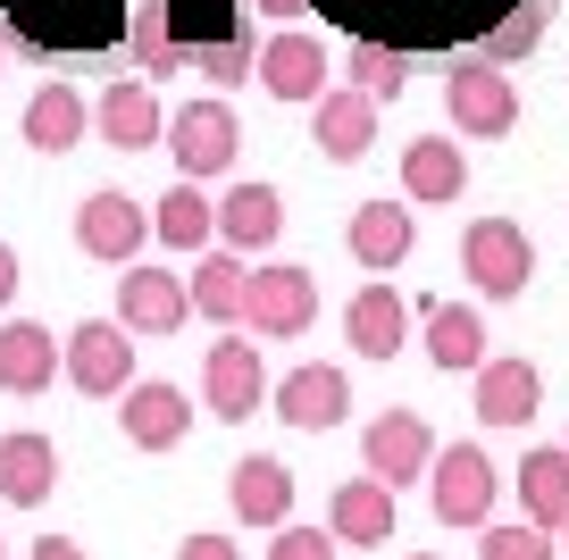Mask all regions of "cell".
I'll list each match as a JSON object with an SVG mask.
<instances>
[{
  "instance_id": "obj_1",
  "label": "cell",
  "mask_w": 569,
  "mask_h": 560,
  "mask_svg": "<svg viewBox=\"0 0 569 560\" xmlns=\"http://www.w3.org/2000/svg\"><path fill=\"white\" fill-rule=\"evenodd\" d=\"M327 9L336 26L352 34H377V42H402V51H427V42H478L461 0H310Z\"/></svg>"
},
{
  "instance_id": "obj_2",
  "label": "cell",
  "mask_w": 569,
  "mask_h": 560,
  "mask_svg": "<svg viewBox=\"0 0 569 560\" xmlns=\"http://www.w3.org/2000/svg\"><path fill=\"white\" fill-rule=\"evenodd\" d=\"M445 109H452L461 134H511V126H519V84L495 68V59L461 51L452 76H445Z\"/></svg>"
},
{
  "instance_id": "obj_3",
  "label": "cell",
  "mask_w": 569,
  "mask_h": 560,
  "mask_svg": "<svg viewBox=\"0 0 569 560\" xmlns=\"http://www.w3.org/2000/svg\"><path fill=\"white\" fill-rule=\"evenodd\" d=\"M168 151H177V176L210 184V176L234 168V151H243V126H234V109L210 92V101H184L177 118H168Z\"/></svg>"
},
{
  "instance_id": "obj_4",
  "label": "cell",
  "mask_w": 569,
  "mask_h": 560,
  "mask_svg": "<svg viewBox=\"0 0 569 560\" xmlns=\"http://www.w3.org/2000/svg\"><path fill=\"white\" fill-rule=\"evenodd\" d=\"M461 268H469V284H478L486 301H511V293H528V277H536V243L511 218H478V227L461 234Z\"/></svg>"
},
{
  "instance_id": "obj_5",
  "label": "cell",
  "mask_w": 569,
  "mask_h": 560,
  "mask_svg": "<svg viewBox=\"0 0 569 560\" xmlns=\"http://www.w3.org/2000/svg\"><path fill=\"white\" fill-rule=\"evenodd\" d=\"M68 386L101 393V402H118V393L134 386V327H126V318H84V327L68 334Z\"/></svg>"
},
{
  "instance_id": "obj_6",
  "label": "cell",
  "mask_w": 569,
  "mask_h": 560,
  "mask_svg": "<svg viewBox=\"0 0 569 560\" xmlns=\"http://www.w3.org/2000/svg\"><path fill=\"white\" fill-rule=\"evenodd\" d=\"M427 493H436V519H445V527H486L502 477H495V460H486L478 443H445L436 469H427Z\"/></svg>"
},
{
  "instance_id": "obj_7",
  "label": "cell",
  "mask_w": 569,
  "mask_h": 560,
  "mask_svg": "<svg viewBox=\"0 0 569 560\" xmlns=\"http://www.w3.org/2000/svg\"><path fill=\"white\" fill-rule=\"evenodd\" d=\"M319 318V284H310V268H260L243 293V327L260 334V343H293V334Z\"/></svg>"
},
{
  "instance_id": "obj_8",
  "label": "cell",
  "mask_w": 569,
  "mask_h": 560,
  "mask_svg": "<svg viewBox=\"0 0 569 560\" xmlns=\"http://www.w3.org/2000/svg\"><path fill=\"white\" fill-rule=\"evenodd\" d=\"M268 393H277V386H268V368H260V343H243V334L210 343V360H201V402H210V419L243 427Z\"/></svg>"
},
{
  "instance_id": "obj_9",
  "label": "cell",
  "mask_w": 569,
  "mask_h": 560,
  "mask_svg": "<svg viewBox=\"0 0 569 560\" xmlns=\"http://www.w3.org/2000/svg\"><path fill=\"white\" fill-rule=\"evenodd\" d=\"M277 419L284 427H302V436H327V427H343V410H352V377L343 368H327V360H310V368H293V377H277Z\"/></svg>"
},
{
  "instance_id": "obj_10",
  "label": "cell",
  "mask_w": 569,
  "mask_h": 560,
  "mask_svg": "<svg viewBox=\"0 0 569 560\" xmlns=\"http://www.w3.org/2000/svg\"><path fill=\"white\" fill-rule=\"evenodd\" d=\"M118 419H126V443L134 452H177L184 436H193V402H184V386H160V377H134V386L118 393Z\"/></svg>"
},
{
  "instance_id": "obj_11",
  "label": "cell",
  "mask_w": 569,
  "mask_h": 560,
  "mask_svg": "<svg viewBox=\"0 0 569 560\" xmlns=\"http://www.w3.org/2000/svg\"><path fill=\"white\" fill-rule=\"evenodd\" d=\"M360 460H369V477H386V486L402 493L410 477L436 469V436H427L419 410H386V419H369V436H360Z\"/></svg>"
},
{
  "instance_id": "obj_12",
  "label": "cell",
  "mask_w": 569,
  "mask_h": 560,
  "mask_svg": "<svg viewBox=\"0 0 569 560\" xmlns=\"http://www.w3.org/2000/svg\"><path fill=\"white\" fill-rule=\"evenodd\" d=\"M310 142H319L336 168L369 159V142H377V101H369L360 84H327L319 101H310Z\"/></svg>"
},
{
  "instance_id": "obj_13",
  "label": "cell",
  "mask_w": 569,
  "mask_h": 560,
  "mask_svg": "<svg viewBox=\"0 0 569 560\" xmlns=\"http://www.w3.org/2000/svg\"><path fill=\"white\" fill-rule=\"evenodd\" d=\"M118 318H126L134 334H177L184 318H193V284L168 277V268H134V260H126V277H118Z\"/></svg>"
},
{
  "instance_id": "obj_14",
  "label": "cell",
  "mask_w": 569,
  "mask_h": 560,
  "mask_svg": "<svg viewBox=\"0 0 569 560\" xmlns=\"http://www.w3.org/2000/svg\"><path fill=\"white\" fill-rule=\"evenodd\" d=\"M92 126H101L109 151H151V142L168 134V109H160V92H151V76H134V84L118 76V84L92 101Z\"/></svg>"
},
{
  "instance_id": "obj_15",
  "label": "cell",
  "mask_w": 569,
  "mask_h": 560,
  "mask_svg": "<svg viewBox=\"0 0 569 560\" xmlns=\"http://www.w3.org/2000/svg\"><path fill=\"white\" fill-rule=\"evenodd\" d=\"M76 243H84L92 260L126 268L142 243H151V218H142V201H126V193H84V210H76Z\"/></svg>"
},
{
  "instance_id": "obj_16",
  "label": "cell",
  "mask_w": 569,
  "mask_h": 560,
  "mask_svg": "<svg viewBox=\"0 0 569 560\" xmlns=\"http://www.w3.org/2000/svg\"><path fill=\"white\" fill-rule=\"evenodd\" d=\"M59 486V443L34 436V427H18V436H0V502L18 510H42Z\"/></svg>"
},
{
  "instance_id": "obj_17",
  "label": "cell",
  "mask_w": 569,
  "mask_h": 560,
  "mask_svg": "<svg viewBox=\"0 0 569 560\" xmlns=\"http://www.w3.org/2000/svg\"><path fill=\"white\" fill-rule=\"evenodd\" d=\"M51 377H59V334L34 327V318H9V327H0V393L34 402Z\"/></svg>"
},
{
  "instance_id": "obj_18",
  "label": "cell",
  "mask_w": 569,
  "mask_h": 560,
  "mask_svg": "<svg viewBox=\"0 0 569 560\" xmlns=\"http://www.w3.org/2000/svg\"><path fill=\"white\" fill-rule=\"evenodd\" d=\"M536 402H545V377H536V360H478V419L486 427H528Z\"/></svg>"
},
{
  "instance_id": "obj_19",
  "label": "cell",
  "mask_w": 569,
  "mask_h": 560,
  "mask_svg": "<svg viewBox=\"0 0 569 560\" xmlns=\"http://www.w3.org/2000/svg\"><path fill=\"white\" fill-rule=\"evenodd\" d=\"M260 84H268V101H319L327 92V42L319 34H277L260 51Z\"/></svg>"
},
{
  "instance_id": "obj_20",
  "label": "cell",
  "mask_w": 569,
  "mask_h": 560,
  "mask_svg": "<svg viewBox=\"0 0 569 560\" xmlns=\"http://www.w3.org/2000/svg\"><path fill=\"white\" fill-rule=\"evenodd\" d=\"M402 193L419 201V210H445V201H461V193H469V159H461V142H445V134L410 142V151H402Z\"/></svg>"
},
{
  "instance_id": "obj_21",
  "label": "cell",
  "mask_w": 569,
  "mask_h": 560,
  "mask_svg": "<svg viewBox=\"0 0 569 560\" xmlns=\"http://www.w3.org/2000/svg\"><path fill=\"white\" fill-rule=\"evenodd\" d=\"M227 493H234V519H243V527H284V519H293V469L268 460V452L234 460Z\"/></svg>"
},
{
  "instance_id": "obj_22",
  "label": "cell",
  "mask_w": 569,
  "mask_h": 560,
  "mask_svg": "<svg viewBox=\"0 0 569 560\" xmlns=\"http://www.w3.org/2000/svg\"><path fill=\"white\" fill-rule=\"evenodd\" d=\"M343 243H352V260L369 268V277H393V268L410 260V243H419V227H410V210H393V201H360Z\"/></svg>"
},
{
  "instance_id": "obj_23",
  "label": "cell",
  "mask_w": 569,
  "mask_h": 560,
  "mask_svg": "<svg viewBox=\"0 0 569 560\" xmlns=\"http://www.w3.org/2000/svg\"><path fill=\"white\" fill-rule=\"evenodd\" d=\"M343 334H352L360 360H393V351L410 343V310H402V293H393V284H360L352 310H343Z\"/></svg>"
},
{
  "instance_id": "obj_24",
  "label": "cell",
  "mask_w": 569,
  "mask_h": 560,
  "mask_svg": "<svg viewBox=\"0 0 569 560\" xmlns=\"http://www.w3.org/2000/svg\"><path fill=\"white\" fill-rule=\"evenodd\" d=\"M336 543H393V486L386 477H343L336 502H327Z\"/></svg>"
},
{
  "instance_id": "obj_25",
  "label": "cell",
  "mask_w": 569,
  "mask_h": 560,
  "mask_svg": "<svg viewBox=\"0 0 569 560\" xmlns=\"http://www.w3.org/2000/svg\"><path fill=\"white\" fill-rule=\"evenodd\" d=\"M193 318H210V327H243V293H251V268H243V251H210V260H193Z\"/></svg>"
},
{
  "instance_id": "obj_26",
  "label": "cell",
  "mask_w": 569,
  "mask_h": 560,
  "mask_svg": "<svg viewBox=\"0 0 569 560\" xmlns=\"http://www.w3.org/2000/svg\"><path fill=\"white\" fill-rule=\"evenodd\" d=\"M84 126H92V101L76 84H42L34 101H26V142H34V151H76V142H84Z\"/></svg>"
},
{
  "instance_id": "obj_27",
  "label": "cell",
  "mask_w": 569,
  "mask_h": 560,
  "mask_svg": "<svg viewBox=\"0 0 569 560\" xmlns=\"http://www.w3.org/2000/svg\"><path fill=\"white\" fill-rule=\"evenodd\" d=\"M277 227H284L277 184H234V193L218 201V243H234V251H268Z\"/></svg>"
},
{
  "instance_id": "obj_28",
  "label": "cell",
  "mask_w": 569,
  "mask_h": 560,
  "mask_svg": "<svg viewBox=\"0 0 569 560\" xmlns=\"http://www.w3.org/2000/svg\"><path fill=\"white\" fill-rule=\"evenodd\" d=\"M519 502L536 527H569V443H545L519 460Z\"/></svg>"
},
{
  "instance_id": "obj_29",
  "label": "cell",
  "mask_w": 569,
  "mask_h": 560,
  "mask_svg": "<svg viewBox=\"0 0 569 560\" xmlns=\"http://www.w3.org/2000/svg\"><path fill=\"white\" fill-rule=\"evenodd\" d=\"M126 59H134L142 76H184L193 68L184 42L168 34V0H134V18H126Z\"/></svg>"
},
{
  "instance_id": "obj_30",
  "label": "cell",
  "mask_w": 569,
  "mask_h": 560,
  "mask_svg": "<svg viewBox=\"0 0 569 560\" xmlns=\"http://www.w3.org/2000/svg\"><path fill=\"white\" fill-rule=\"evenodd\" d=\"M427 360L452 368V377H461V368H478V360H486V318L461 310V301H436V310H427Z\"/></svg>"
},
{
  "instance_id": "obj_31",
  "label": "cell",
  "mask_w": 569,
  "mask_h": 560,
  "mask_svg": "<svg viewBox=\"0 0 569 560\" xmlns=\"http://www.w3.org/2000/svg\"><path fill=\"white\" fill-rule=\"evenodd\" d=\"M151 234H160L168 251H201V243L218 234V201H201L193 176H177V184H168V201H160V218H151Z\"/></svg>"
},
{
  "instance_id": "obj_32",
  "label": "cell",
  "mask_w": 569,
  "mask_h": 560,
  "mask_svg": "<svg viewBox=\"0 0 569 560\" xmlns=\"http://www.w3.org/2000/svg\"><path fill=\"white\" fill-rule=\"evenodd\" d=\"M343 76H352L369 101H402L410 51H402V42H377V34H352V51H343Z\"/></svg>"
},
{
  "instance_id": "obj_33",
  "label": "cell",
  "mask_w": 569,
  "mask_h": 560,
  "mask_svg": "<svg viewBox=\"0 0 569 560\" xmlns=\"http://www.w3.org/2000/svg\"><path fill=\"white\" fill-rule=\"evenodd\" d=\"M184 59H193V76H210V84H243V76H260V34L243 26H227V34L210 42H184Z\"/></svg>"
},
{
  "instance_id": "obj_34",
  "label": "cell",
  "mask_w": 569,
  "mask_h": 560,
  "mask_svg": "<svg viewBox=\"0 0 569 560\" xmlns=\"http://www.w3.org/2000/svg\"><path fill=\"white\" fill-rule=\"evenodd\" d=\"M545 26H552V9H545V0H519L511 18H495L478 42H469V51H478V59H495V68H511V59H528L536 42H545Z\"/></svg>"
},
{
  "instance_id": "obj_35",
  "label": "cell",
  "mask_w": 569,
  "mask_h": 560,
  "mask_svg": "<svg viewBox=\"0 0 569 560\" xmlns=\"http://www.w3.org/2000/svg\"><path fill=\"white\" fill-rule=\"evenodd\" d=\"M478 560H561V552H552V527L519 519V527H486Z\"/></svg>"
},
{
  "instance_id": "obj_36",
  "label": "cell",
  "mask_w": 569,
  "mask_h": 560,
  "mask_svg": "<svg viewBox=\"0 0 569 560\" xmlns=\"http://www.w3.org/2000/svg\"><path fill=\"white\" fill-rule=\"evenodd\" d=\"M168 18L193 26L184 42H210V34H227V26H243V9H234V0H168Z\"/></svg>"
},
{
  "instance_id": "obj_37",
  "label": "cell",
  "mask_w": 569,
  "mask_h": 560,
  "mask_svg": "<svg viewBox=\"0 0 569 560\" xmlns=\"http://www.w3.org/2000/svg\"><path fill=\"white\" fill-rule=\"evenodd\" d=\"M268 560H336V527H277Z\"/></svg>"
},
{
  "instance_id": "obj_38",
  "label": "cell",
  "mask_w": 569,
  "mask_h": 560,
  "mask_svg": "<svg viewBox=\"0 0 569 560\" xmlns=\"http://www.w3.org/2000/svg\"><path fill=\"white\" fill-rule=\"evenodd\" d=\"M177 560H243V552H234L227 536H184V543H177Z\"/></svg>"
},
{
  "instance_id": "obj_39",
  "label": "cell",
  "mask_w": 569,
  "mask_h": 560,
  "mask_svg": "<svg viewBox=\"0 0 569 560\" xmlns=\"http://www.w3.org/2000/svg\"><path fill=\"white\" fill-rule=\"evenodd\" d=\"M9 301H18V251L0 243V310H9Z\"/></svg>"
},
{
  "instance_id": "obj_40",
  "label": "cell",
  "mask_w": 569,
  "mask_h": 560,
  "mask_svg": "<svg viewBox=\"0 0 569 560\" xmlns=\"http://www.w3.org/2000/svg\"><path fill=\"white\" fill-rule=\"evenodd\" d=\"M34 560H84V543H68V536H42V543H34Z\"/></svg>"
},
{
  "instance_id": "obj_41",
  "label": "cell",
  "mask_w": 569,
  "mask_h": 560,
  "mask_svg": "<svg viewBox=\"0 0 569 560\" xmlns=\"http://www.w3.org/2000/svg\"><path fill=\"white\" fill-rule=\"evenodd\" d=\"M243 9H260V18H302L310 0H243Z\"/></svg>"
},
{
  "instance_id": "obj_42",
  "label": "cell",
  "mask_w": 569,
  "mask_h": 560,
  "mask_svg": "<svg viewBox=\"0 0 569 560\" xmlns=\"http://www.w3.org/2000/svg\"><path fill=\"white\" fill-rule=\"evenodd\" d=\"M410 560H436V552H410Z\"/></svg>"
},
{
  "instance_id": "obj_43",
  "label": "cell",
  "mask_w": 569,
  "mask_h": 560,
  "mask_svg": "<svg viewBox=\"0 0 569 560\" xmlns=\"http://www.w3.org/2000/svg\"><path fill=\"white\" fill-rule=\"evenodd\" d=\"M545 9H561V0H545Z\"/></svg>"
},
{
  "instance_id": "obj_44",
  "label": "cell",
  "mask_w": 569,
  "mask_h": 560,
  "mask_svg": "<svg viewBox=\"0 0 569 560\" xmlns=\"http://www.w3.org/2000/svg\"><path fill=\"white\" fill-rule=\"evenodd\" d=\"M0 59H9V42H0Z\"/></svg>"
},
{
  "instance_id": "obj_45",
  "label": "cell",
  "mask_w": 569,
  "mask_h": 560,
  "mask_svg": "<svg viewBox=\"0 0 569 560\" xmlns=\"http://www.w3.org/2000/svg\"><path fill=\"white\" fill-rule=\"evenodd\" d=\"M561 536H569V527H561Z\"/></svg>"
}]
</instances>
